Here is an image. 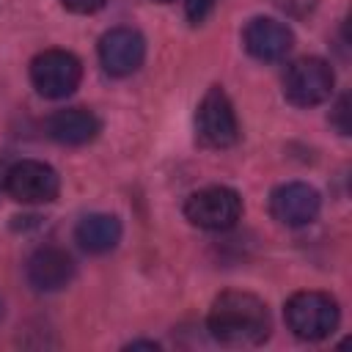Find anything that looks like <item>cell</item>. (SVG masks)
<instances>
[{"instance_id": "cell-1", "label": "cell", "mask_w": 352, "mask_h": 352, "mask_svg": "<svg viewBox=\"0 0 352 352\" xmlns=\"http://www.w3.org/2000/svg\"><path fill=\"white\" fill-rule=\"evenodd\" d=\"M206 327L226 346H256L270 336V311L250 292H223L209 308Z\"/></svg>"}, {"instance_id": "cell-2", "label": "cell", "mask_w": 352, "mask_h": 352, "mask_svg": "<svg viewBox=\"0 0 352 352\" xmlns=\"http://www.w3.org/2000/svg\"><path fill=\"white\" fill-rule=\"evenodd\" d=\"M286 324L302 341H322L338 327V302L324 292H297L286 300Z\"/></svg>"}, {"instance_id": "cell-3", "label": "cell", "mask_w": 352, "mask_h": 352, "mask_svg": "<svg viewBox=\"0 0 352 352\" xmlns=\"http://www.w3.org/2000/svg\"><path fill=\"white\" fill-rule=\"evenodd\" d=\"M195 135L209 148H228L239 140V121L228 94L212 85L195 110Z\"/></svg>"}, {"instance_id": "cell-4", "label": "cell", "mask_w": 352, "mask_h": 352, "mask_svg": "<svg viewBox=\"0 0 352 352\" xmlns=\"http://www.w3.org/2000/svg\"><path fill=\"white\" fill-rule=\"evenodd\" d=\"M336 74L322 58H300L283 74V96L294 107H314L330 99Z\"/></svg>"}, {"instance_id": "cell-5", "label": "cell", "mask_w": 352, "mask_h": 352, "mask_svg": "<svg viewBox=\"0 0 352 352\" xmlns=\"http://www.w3.org/2000/svg\"><path fill=\"white\" fill-rule=\"evenodd\" d=\"M184 217L206 231H226L242 217V198L231 187H204L184 204Z\"/></svg>"}, {"instance_id": "cell-6", "label": "cell", "mask_w": 352, "mask_h": 352, "mask_svg": "<svg viewBox=\"0 0 352 352\" xmlns=\"http://www.w3.org/2000/svg\"><path fill=\"white\" fill-rule=\"evenodd\" d=\"M82 80V63L66 50H44L30 60V82L47 99L69 96Z\"/></svg>"}, {"instance_id": "cell-7", "label": "cell", "mask_w": 352, "mask_h": 352, "mask_svg": "<svg viewBox=\"0 0 352 352\" xmlns=\"http://www.w3.org/2000/svg\"><path fill=\"white\" fill-rule=\"evenodd\" d=\"M6 192L19 204H50L58 198L60 179L55 168L38 160H22L6 170Z\"/></svg>"}, {"instance_id": "cell-8", "label": "cell", "mask_w": 352, "mask_h": 352, "mask_svg": "<svg viewBox=\"0 0 352 352\" xmlns=\"http://www.w3.org/2000/svg\"><path fill=\"white\" fill-rule=\"evenodd\" d=\"M146 41L135 28H113L99 38V60L110 77H126L140 69Z\"/></svg>"}, {"instance_id": "cell-9", "label": "cell", "mask_w": 352, "mask_h": 352, "mask_svg": "<svg viewBox=\"0 0 352 352\" xmlns=\"http://www.w3.org/2000/svg\"><path fill=\"white\" fill-rule=\"evenodd\" d=\"M322 206L319 192L305 182H286L272 190L270 195V212L280 226L300 228L316 220Z\"/></svg>"}, {"instance_id": "cell-10", "label": "cell", "mask_w": 352, "mask_h": 352, "mask_svg": "<svg viewBox=\"0 0 352 352\" xmlns=\"http://www.w3.org/2000/svg\"><path fill=\"white\" fill-rule=\"evenodd\" d=\"M242 44L256 60H280L292 52L294 36L283 22L272 16H256L245 25Z\"/></svg>"}, {"instance_id": "cell-11", "label": "cell", "mask_w": 352, "mask_h": 352, "mask_svg": "<svg viewBox=\"0 0 352 352\" xmlns=\"http://www.w3.org/2000/svg\"><path fill=\"white\" fill-rule=\"evenodd\" d=\"M28 283L36 292H58L74 278V261L63 248H38L25 264Z\"/></svg>"}, {"instance_id": "cell-12", "label": "cell", "mask_w": 352, "mask_h": 352, "mask_svg": "<svg viewBox=\"0 0 352 352\" xmlns=\"http://www.w3.org/2000/svg\"><path fill=\"white\" fill-rule=\"evenodd\" d=\"M47 135L60 146H85L99 135V118L85 107H66L47 118Z\"/></svg>"}, {"instance_id": "cell-13", "label": "cell", "mask_w": 352, "mask_h": 352, "mask_svg": "<svg viewBox=\"0 0 352 352\" xmlns=\"http://www.w3.org/2000/svg\"><path fill=\"white\" fill-rule=\"evenodd\" d=\"M74 239L85 253H96V256L107 253L121 242V220L116 214H107V212L88 214L77 223Z\"/></svg>"}, {"instance_id": "cell-14", "label": "cell", "mask_w": 352, "mask_h": 352, "mask_svg": "<svg viewBox=\"0 0 352 352\" xmlns=\"http://www.w3.org/2000/svg\"><path fill=\"white\" fill-rule=\"evenodd\" d=\"M214 0H184V11H187V19L190 22H201L209 11H212Z\"/></svg>"}, {"instance_id": "cell-15", "label": "cell", "mask_w": 352, "mask_h": 352, "mask_svg": "<svg viewBox=\"0 0 352 352\" xmlns=\"http://www.w3.org/2000/svg\"><path fill=\"white\" fill-rule=\"evenodd\" d=\"M104 3H107V0H60V6L69 8V11H74V14H94V11H99Z\"/></svg>"}, {"instance_id": "cell-16", "label": "cell", "mask_w": 352, "mask_h": 352, "mask_svg": "<svg viewBox=\"0 0 352 352\" xmlns=\"http://www.w3.org/2000/svg\"><path fill=\"white\" fill-rule=\"evenodd\" d=\"M346 113H349V99H346V96H341V99H338V104H336V110H333V124L338 126V132H341V135H349Z\"/></svg>"}, {"instance_id": "cell-17", "label": "cell", "mask_w": 352, "mask_h": 352, "mask_svg": "<svg viewBox=\"0 0 352 352\" xmlns=\"http://www.w3.org/2000/svg\"><path fill=\"white\" fill-rule=\"evenodd\" d=\"M138 346H146V349H160V344H154V341H132V344H129V349H138Z\"/></svg>"}, {"instance_id": "cell-18", "label": "cell", "mask_w": 352, "mask_h": 352, "mask_svg": "<svg viewBox=\"0 0 352 352\" xmlns=\"http://www.w3.org/2000/svg\"><path fill=\"white\" fill-rule=\"evenodd\" d=\"M0 319H3V300H0Z\"/></svg>"}, {"instance_id": "cell-19", "label": "cell", "mask_w": 352, "mask_h": 352, "mask_svg": "<svg viewBox=\"0 0 352 352\" xmlns=\"http://www.w3.org/2000/svg\"><path fill=\"white\" fill-rule=\"evenodd\" d=\"M157 3H170V0H157Z\"/></svg>"}]
</instances>
